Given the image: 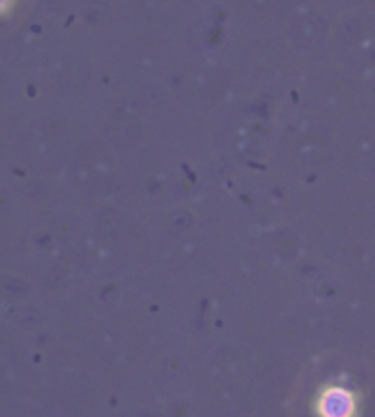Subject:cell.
<instances>
[{
    "label": "cell",
    "instance_id": "1",
    "mask_svg": "<svg viewBox=\"0 0 375 417\" xmlns=\"http://www.w3.org/2000/svg\"><path fill=\"white\" fill-rule=\"evenodd\" d=\"M318 416L321 417H353L355 416V401L352 394L342 388H328L318 401Z\"/></svg>",
    "mask_w": 375,
    "mask_h": 417
}]
</instances>
